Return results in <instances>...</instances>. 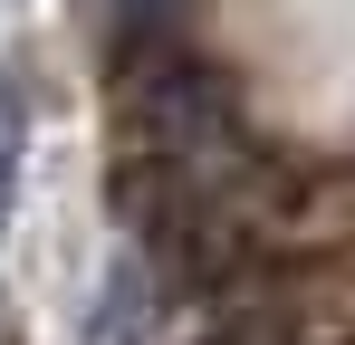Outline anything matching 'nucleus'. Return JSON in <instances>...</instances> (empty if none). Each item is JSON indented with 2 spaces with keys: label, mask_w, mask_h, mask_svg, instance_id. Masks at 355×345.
I'll return each instance as SVG.
<instances>
[{
  "label": "nucleus",
  "mask_w": 355,
  "mask_h": 345,
  "mask_svg": "<svg viewBox=\"0 0 355 345\" xmlns=\"http://www.w3.org/2000/svg\"><path fill=\"white\" fill-rule=\"evenodd\" d=\"M19 163H29V87H19V67H0V221L19 202Z\"/></svg>",
  "instance_id": "f257e3e1"
}]
</instances>
